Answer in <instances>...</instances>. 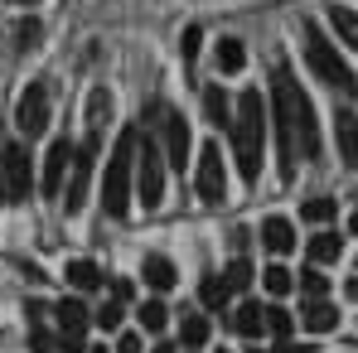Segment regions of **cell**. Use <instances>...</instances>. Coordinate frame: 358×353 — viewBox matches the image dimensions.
<instances>
[{
  "label": "cell",
  "instance_id": "26",
  "mask_svg": "<svg viewBox=\"0 0 358 353\" xmlns=\"http://www.w3.org/2000/svg\"><path fill=\"white\" fill-rule=\"evenodd\" d=\"M334 218V199H305L300 203V223H329Z\"/></svg>",
  "mask_w": 358,
  "mask_h": 353
},
{
  "label": "cell",
  "instance_id": "7",
  "mask_svg": "<svg viewBox=\"0 0 358 353\" xmlns=\"http://www.w3.org/2000/svg\"><path fill=\"white\" fill-rule=\"evenodd\" d=\"M15 126H20V136H44V126H49V87L44 82H29L24 92H20V102H15Z\"/></svg>",
  "mask_w": 358,
  "mask_h": 353
},
{
  "label": "cell",
  "instance_id": "37",
  "mask_svg": "<svg viewBox=\"0 0 358 353\" xmlns=\"http://www.w3.org/2000/svg\"><path fill=\"white\" fill-rule=\"evenodd\" d=\"M349 300H358V276H354V281H349Z\"/></svg>",
  "mask_w": 358,
  "mask_h": 353
},
{
  "label": "cell",
  "instance_id": "2",
  "mask_svg": "<svg viewBox=\"0 0 358 353\" xmlns=\"http://www.w3.org/2000/svg\"><path fill=\"white\" fill-rule=\"evenodd\" d=\"M262 141H266V97H262V87H247L238 97V117H233V150H238L242 179L262 175Z\"/></svg>",
  "mask_w": 358,
  "mask_h": 353
},
{
  "label": "cell",
  "instance_id": "1",
  "mask_svg": "<svg viewBox=\"0 0 358 353\" xmlns=\"http://www.w3.org/2000/svg\"><path fill=\"white\" fill-rule=\"evenodd\" d=\"M271 117H276V165L281 179H296V160H315L320 155V126H315V107L305 97V87L296 82V73L286 63L271 68Z\"/></svg>",
  "mask_w": 358,
  "mask_h": 353
},
{
  "label": "cell",
  "instance_id": "27",
  "mask_svg": "<svg viewBox=\"0 0 358 353\" xmlns=\"http://www.w3.org/2000/svg\"><path fill=\"white\" fill-rule=\"evenodd\" d=\"M165 319H170V315H165V305H160V300H145V305H141V329L160 334V329H165Z\"/></svg>",
  "mask_w": 358,
  "mask_h": 353
},
{
  "label": "cell",
  "instance_id": "3",
  "mask_svg": "<svg viewBox=\"0 0 358 353\" xmlns=\"http://www.w3.org/2000/svg\"><path fill=\"white\" fill-rule=\"evenodd\" d=\"M300 49H305V63L315 68V78H320L324 87H334L339 97H354L358 92L354 68L339 59V49L329 44V34H324L320 24H300Z\"/></svg>",
  "mask_w": 358,
  "mask_h": 353
},
{
  "label": "cell",
  "instance_id": "33",
  "mask_svg": "<svg viewBox=\"0 0 358 353\" xmlns=\"http://www.w3.org/2000/svg\"><path fill=\"white\" fill-rule=\"evenodd\" d=\"M97 324H102V329H117V324H121V305H117V300L97 310Z\"/></svg>",
  "mask_w": 358,
  "mask_h": 353
},
{
  "label": "cell",
  "instance_id": "38",
  "mask_svg": "<svg viewBox=\"0 0 358 353\" xmlns=\"http://www.w3.org/2000/svg\"><path fill=\"white\" fill-rule=\"evenodd\" d=\"M5 5H39V0H5Z\"/></svg>",
  "mask_w": 358,
  "mask_h": 353
},
{
  "label": "cell",
  "instance_id": "22",
  "mask_svg": "<svg viewBox=\"0 0 358 353\" xmlns=\"http://www.w3.org/2000/svg\"><path fill=\"white\" fill-rule=\"evenodd\" d=\"M262 300H242L238 315H233V324H238V334H247V339H262Z\"/></svg>",
  "mask_w": 358,
  "mask_h": 353
},
{
  "label": "cell",
  "instance_id": "13",
  "mask_svg": "<svg viewBox=\"0 0 358 353\" xmlns=\"http://www.w3.org/2000/svg\"><path fill=\"white\" fill-rule=\"evenodd\" d=\"M334 141H339L344 165H358V117L349 107H334Z\"/></svg>",
  "mask_w": 358,
  "mask_h": 353
},
{
  "label": "cell",
  "instance_id": "20",
  "mask_svg": "<svg viewBox=\"0 0 358 353\" xmlns=\"http://www.w3.org/2000/svg\"><path fill=\"white\" fill-rule=\"evenodd\" d=\"M68 286H78V291H97V286H102V266L87 261V257L68 261Z\"/></svg>",
  "mask_w": 358,
  "mask_h": 353
},
{
  "label": "cell",
  "instance_id": "42",
  "mask_svg": "<svg viewBox=\"0 0 358 353\" xmlns=\"http://www.w3.org/2000/svg\"><path fill=\"white\" fill-rule=\"evenodd\" d=\"M87 353H107V349H87Z\"/></svg>",
  "mask_w": 358,
  "mask_h": 353
},
{
  "label": "cell",
  "instance_id": "9",
  "mask_svg": "<svg viewBox=\"0 0 358 353\" xmlns=\"http://www.w3.org/2000/svg\"><path fill=\"white\" fill-rule=\"evenodd\" d=\"M160 150H165V160L175 170H184V160H189V121H184V112L165 107V102H160Z\"/></svg>",
  "mask_w": 358,
  "mask_h": 353
},
{
  "label": "cell",
  "instance_id": "4",
  "mask_svg": "<svg viewBox=\"0 0 358 353\" xmlns=\"http://www.w3.org/2000/svg\"><path fill=\"white\" fill-rule=\"evenodd\" d=\"M136 141H141V131H136V126H126V131L117 136V145H112L107 175H102V208H107L112 218H126V213H131V170H136Z\"/></svg>",
  "mask_w": 358,
  "mask_h": 353
},
{
  "label": "cell",
  "instance_id": "11",
  "mask_svg": "<svg viewBox=\"0 0 358 353\" xmlns=\"http://www.w3.org/2000/svg\"><path fill=\"white\" fill-rule=\"evenodd\" d=\"M59 344L63 353H83L87 349V305L83 300H59Z\"/></svg>",
  "mask_w": 358,
  "mask_h": 353
},
{
  "label": "cell",
  "instance_id": "12",
  "mask_svg": "<svg viewBox=\"0 0 358 353\" xmlns=\"http://www.w3.org/2000/svg\"><path fill=\"white\" fill-rule=\"evenodd\" d=\"M68 160H73V145H68V136L49 145V160H44V179H39V194L44 199H59L63 194V170H68Z\"/></svg>",
  "mask_w": 358,
  "mask_h": 353
},
{
  "label": "cell",
  "instance_id": "18",
  "mask_svg": "<svg viewBox=\"0 0 358 353\" xmlns=\"http://www.w3.org/2000/svg\"><path fill=\"white\" fill-rule=\"evenodd\" d=\"M305 252H310V261H315V266H329V261H339L344 242H339V233H315Z\"/></svg>",
  "mask_w": 358,
  "mask_h": 353
},
{
  "label": "cell",
  "instance_id": "32",
  "mask_svg": "<svg viewBox=\"0 0 358 353\" xmlns=\"http://www.w3.org/2000/svg\"><path fill=\"white\" fill-rule=\"evenodd\" d=\"M15 29H20L15 39H20V49H24V44H39V29H44V24H39V20H20Z\"/></svg>",
  "mask_w": 358,
  "mask_h": 353
},
{
  "label": "cell",
  "instance_id": "10",
  "mask_svg": "<svg viewBox=\"0 0 358 353\" xmlns=\"http://www.w3.org/2000/svg\"><path fill=\"white\" fill-rule=\"evenodd\" d=\"M0 175H5V199H29V184H34L29 150L24 145H5L0 150Z\"/></svg>",
  "mask_w": 358,
  "mask_h": 353
},
{
  "label": "cell",
  "instance_id": "41",
  "mask_svg": "<svg viewBox=\"0 0 358 353\" xmlns=\"http://www.w3.org/2000/svg\"><path fill=\"white\" fill-rule=\"evenodd\" d=\"M349 228H354V233H358V213H354V218H349Z\"/></svg>",
  "mask_w": 358,
  "mask_h": 353
},
{
  "label": "cell",
  "instance_id": "30",
  "mask_svg": "<svg viewBox=\"0 0 358 353\" xmlns=\"http://www.w3.org/2000/svg\"><path fill=\"white\" fill-rule=\"evenodd\" d=\"M228 300H233V295L223 291V281H218V276H208V281H203V305H208V310H223Z\"/></svg>",
  "mask_w": 358,
  "mask_h": 353
},
{
  "label": "cell",
  "instance_id": "31",
  "mask_svg": "<svg viewBox=\"0 0 358 353\" xmlns=\"http://www.w3.org/2000/svg\"><path fill=\"white\" fill-rule=\"evenodd\" d=\"M300 291L310 295V300H320V295H324V276H320V271H300Z\"/></svg>",
  "mask_w": 358,
  "mask_h": 353
},
{
  "label": "cell",
  "instance_id": "39",
  "mask_svg": "<svg viewBox=\"0 0 358 353\" xmlns=\"http://www.w3.org/2000/svg\"><path fill=\"white\" fill-rule=\"evenodd\" d=\"M155 353H175V349H170V344H155Z\"/></svg>",
  "mask_w": 358,
  "mask_h": 353
},
{
  "label": "cell",
  "instance_id": "28",
  "mask_svg": "<svg viewBox=\"0 0 358 353\" xmlns=\"http://www.w3.org/2000/svg\"><path fill=\"white\" fill-rule=\"evenodd\" d=\"M199 44H203V29H199V24H189V29H184V39H179L184 68H194V59H199Z\"/></svg>",
  "mask_w": 358,
  "mask_h": 353
},
{
  "label": "cell",
  "instance_id": "35",
  "mask_svg": "<svg viewBox=\"0 0 358 353\" xmlns=\"http://www.w3.org/2000/svg\"><path fill=\"white\" fill-rule=\"evenodd\" d=\"M131 291H136L131 281H112V295H117V305H126V300H131Z\"/></svg>",
  "mask_w": 358,
  "mask_h": 353
},
{
  "label": "cell",
  "instance_id": "36",
  "mask_svg": "<svg viewBox=\"0 0 358 353\" xmlns=\"http://www.w3.org/2000/svg\"><path fill=\"white\" fill-rule=\"evenodd\" d=\"M276 353H310V349H305V344H291V339H281V344H276Z\"/></svg>",
  "mask_w": 358,
  "mask_h": 353
},
{
  "label": "cell",
  "instance_id": "24",
  "mask_svg": "<svg viewBox=\"0 0 358 353\" xmlns=\"http://www.w3.org/2000/svg\"><path fill=\"white\" fill-rule=\"evenodd\" d=\"M179 334H184V349H203V344H208V319H203V315H184Z\"/></svg>",
  "mask_w": 358,
  "mask_h": 353
},
{
  "label": "cell",
  "instance_id": "16",
  "mask_svg": "<svg viewBox=\"0 0 358 353\" xmlns=\"http://www.w3.org/2000/svg\"><path fill=\"white\" fill-rule=\"evenodd\" d=\"M141 276H145V286H150V291H175V281H179L170 257H145Z\"/></svg>",
  "mask_w": 358,
  "mask_h": 353
},
{
  "label": "cell",
  "instance_id": "5",
  "mask_svg": "<svg viewBox=\"0 0 358 353\" xmlns=\"http://www.w3.org/2000/svg\"><path fill=\"white\" fill-rule=\"evenodd\" d=\"M136 194L145 208H160L165 199V150H160V136L145 131V145L136 141Z\"/></svg>",
  "mask_w": 358,
  "mask_h": 353
},
{
  "label": "cell",
  "instance_id": "40",
  "mask_svg": "<svg viewBox=\"0 0 358 353\" xmlns=\"http://www.w3.org/2000/svg\"><path fill=\"white\" fill-rule=\"evenodd\" d=\"M0 203H5V175H0Z\"/></svg>",
  "mask_w": 358,
  "mask_h": 353
},
{
  "label": "cell",
  "instance_id": "15",
  "mask_svg": "<svg viewBox=\"0 0 358 353\" xmlns=\"http://www.w3.org/2000/svg\"><path fill=\"white\" fill-rule=\"evenodd\" d=\"M300 324H305L310 334H329V329L339 324V305H329V300H310L305 315H300Z\"/></svg>",
  "mask_w": 358,
  "mask_h": 353
},
{
  "label": "cell",
  "instance_id": "23",
  "mask_svg": "<svg viewBox=\"0 0 358 353\" xmlns=\"http://www.w3.org/2000/svg\"><path fill=\"white\" fill-rule=\"evenodd\" d=\"M218 281H223V291H228V295L247 291V281H252V261H247V257H238V261H228V271H223Z\"/></svg>",
  "mask_w": 358,
  "mask_h": 353
},
{
  "label": "cell",
  "instance_id": "29",
  "mask_svg": "<svg viewBox=\"0 0 358 353\" xmlns=\"http://www.w3.org/2000/svg\"><path fill=\"white\" fill-rule=\"evenodd\" d=\"M262 286H266L271 295H286L291 286H296V281H291V271H286V266H266V276H262Z\"/></svg>",
  "mask_w": 358,
  "mask_h": 353
},
{
  "label": "cell",
  "instance_id": "6",
  "mask_svg": "<svg viewBox=\"0 0 358 353\" xmlns=\"http://www.w3.org/2000/svg\"><path fill=\"white\" fill-rule=\"evenodd\" d=\"M97 136H102V131H87V136L73 145V170H68V194H63L68 213H78V208L87 203V189H92V165H97Z\"/></svg>",
  "mask_w": 358,
  "mask_h": 353
},
{
  "label": "cell",
  "instance_id": "17",
  "mask_svg": "<svg viewBox=\"0 0 358 353\" xmlns=\"http://www.w3.org/2000/svg\"><path fill=\"white\" fill-rule=\"evenodd\" d=\"M329 24H334V34L358 54V10H349V5H329Z\"/></svg>",
  "mask_w": 358,
  "mask_h": 353
},
{
  "label": "cell",
  "instance_id": "21",
  "mask_svg": "<svg viewBox=\"0 0 358 353\" xmlns=\"http://www.w3.org/2000/svg\"><path fill=\"white\" fill-rule=\"evenodd\" d=\"M203 117L213 121V126H228L233 121V102H228L223 87H203Z\"/></svg>",
  "mask_w": 358,
  "mask_h": 353
},
{
  "label": "cell",
  "instance_id": "8",
  "mask_svg": "<svg viewBox=\"0 0 358 353\" xmlns=\"http://www.w3.org/2000/svg\"><path fill=\"white\" fill-rule=\"evenodd\" d=\"M199 199L203 203H223L228 199V170H223V150L208 141L199 150Z\"/></svg>",
  "mask_w": 358,
  "mask_h": 353
},
{
  "label": "cell",
  "instance_id": "19",
  "mask_svg": "<svg viewBox=\"0 0 358 353\" xmlns=\"http://www.w3.org/2000/svg\"><path fill=\"white\" fill-rule=\"evenodd\" d=\"M213 63H218V73L228 78V73H242V63H247V49H242V39H218V49H213Z\"/></svg>",
  "mask_w": 358,
  "mask_h": 353
},
{
  "label": "cell",
  "instance_id": "34",
  "mask_svg": "<svg viewBox=\"0 0 358 353\" xmlns=\"http://www.w3.org/2000/svg\"><path fill=\"white\" fill-rule=\"evenodd\" d=\"M117 353H141V339H136V334H121V339H117Z\"/></svg>",
  "mask_w": 358,
  "mask_h": 353
},
{
  "label": "cell",
  "instance_id": "14",
  "mask_svg": "<svg viewBox=\"0 0 358 353\" xmlns=\"http://www.w3.org/2000/svg\"><path fill=\"white\" fill-rule=\"evenodd\" d=\"M262 247H266V252H276V257H286V252L296 247V228H291V218L271 213V218L262 223Z\"/></svg>",
  "mask_w": 358,
  "mask_h": 353
},
{
  "label": "cell",
  "instance_id": "25",
  "mask_svg": "<svg viewBox=\"0 0 358 353\" xmlns=\"http://www.w3.org/2000/svg\"><path fill=\"white\" fill-rule=\"evenodd\" d=\"M262 329H266V334H276V339H291V329H296V319H291V315H286L281 305H271V310L262 315Z\"/></svg>",
  "mask_w": 358,
  "mask_h": 353
}]
</instances>
